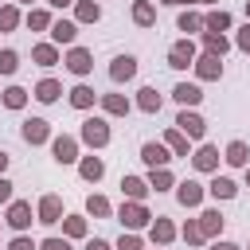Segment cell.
Wrapping results in <instances>:
<instances>
[{
    "instance_id": "obj_17",
    "label": "cell",
    "mask_w": 250,
    "mask_h": 250,
    "mask_svg": "<svg viewBox=\"0 0 250 250\" xmlns=\"http://www.w3.org/2000/svg\"><path fill=\"white\" fill-rule=\"evenodd\" d=\"M176 234H180V230H176V223H172V219H164V215H156V219L148 223V238H152L156 246H168Z\"/></svg>"
},
{
    "instance_id": "obj_36",
    "label": "cell",
    "mask_w": 250,
    "mask_h": 250,
    "mask_svg": "<svg viewBox=\"0 0 250 250\" xmlns=\"http://www.w3.org/2000/svg\"><path fill=\"white\" fill-rule=\"evenodd\" d=\"M23 23H27L31 31H47V27H51V12H47V8H31V12L23 16Z\"/></svg>"
},
{
    "instance_id": "obj_12",
    "label": "cell",
    "mask_w": 250,
    "mask_h": 250,
    "mask_svg": "<svg viewBox=\"0 0 250 250\" xmlns=\"http://www.w3.org/2000/svg\"><path fill=\"white\" fill-rule=\"evenodd\" d=\"M141 160H145L148 168H168L172 152H168L164 141H145V145H141Z\"/></svg>"
},
{
    "instance_id": "obj_49",
    "label": "cell",
    "mask_w": 250,
    "mask_h": 250,
    "mask_svg": "<svg viewBox=\"0 0 250 250\" xmlns=\"http://www.w3.org/2000/svg\"><path fill=\"white\" fill-rule=\"evenodd\" d=\"M8 160H12V156H8V152H4V148H0V176H4V172H8Z\"/></svg>"
},
{
    "instance_id": "obj_30",
    "label": "cell",
    "mask_w": 250,
    "mask_h": 250,
    "mask_svg": "<svg viewBox=\"0 0 250 250\" xmlns=\"http://www.w3.org/2000/svg\"><path fill=\"white\" fill-rule=\"evenodd\" d=\"M31 59H35L39 66H55V62H59V47H55V43H35V47H31Z\"/></svg>"
},
{
    "instance_id": "obj_55",
    "label": "cell",
    "mask_w": 250,
    "mask_h": 250,
    "mask_svg": "<svg viewBox=\"0 0 250 250\" xmlns=\"http://www.w3.org/2000/svg\"><path fill=\"white\" fill-rule=\"evenodd\" d=\"M160 4H176V0H160Z\"/></svg>"
},
{
    "instance_id": "obj_11",
    "label": "cell",
    "mask_w": 250,
    "mask_h": 250,
    "mask_svg": "<svg viewBox=\"0 0 250 250\" xmlns=\"http://www.w3.org/2000/svg\"><path fill=\"white\" fill-rule=\"evenodd\" d=\"M20 137H23L27 145H47V141H51V125H47L43 117H27V121L20 125Z\"/></svg>"
},
{
    "instance_id": "obj_10",
    "label": "cell",
    "mask_w": 250,
    "mask_h": 250,
    "mask_svg": "<svg viewBox=\"0 0 250 250\" xmlns=\"http://www.w3.org/2000/svg\"><path fill=\"white\" fill-rule=\"evenodd\" d=\"M51 43L55 47H74V39H78V23L74 20H51Z\"/></svg>"
},
{
    "instance_id": "obj_18",
    "label": "cell",
    "mask_w": 250,
    "mask_h": 250,
    "mask_svg": "<svg viewBox=\"0 0 250 250\" xmlns=\"http://www.w3.org/2000/svg\"><path fill=\"white\" fill-rule=\"evenodd\" d=\"M78 176H82L86 184H98V180L105 176V160H102V156H78Z\"/></svg>"
},
{
    "instance_id": "obj_44",
    "label": "cell",
    "mask_w": 250,
    "mask_h": 250,
    "mask_svg": "<svg viewBox=\"0 0 250 250\" xmlns=\"http://www.w3.org/2000/svg\"><path fill=\"white\" fill-rule=\"evenodd\" d=\"M39 250H70V238H43Z\"/></svg>"
},
{
    "instance_id": "obj_45",
    "label": "cell",
    "mask_w": 250,
    "mask_h": 250,
    "mask_svg": "<svg viewBox=\"0 0 250 250\" xmlns=\"http://www.w3.org/2000/svg\"><path fill=\"white\" fill-rule=\"evenodd\" d=\"M234 47L250 55V23H246V27H238V35H234Z\"/></svg>"
},
{
    "instance_id": "obj_56",
    "label": "cell",
    "mask_w": 250,
    "mask_h": 250,
    "mask_svg": "<svg viewBox=\"0 0 250 250\" xmlns=\"http://www.w3.org/2000/svg\"><path fill=\"white\" fill-rule=\"evenodd\" d=\"M156 250H164V246H156Z\"/></svg>"
},
{
    "instance_id": "obj_31",
    "label": "cell",
    "mask_w": 250,
    "mask_h": 250,
    "mask_svg": "<svg viewBox=\"0 0 250 250\" xmlns=\"http://www.w3.org/2000/svg\"><path fill=\"white\" fill-rule=\"evenodd\" d=\"M164 145H168V152H172V156H191V152H188V137H184L176 125L164 133Z\"/></svg>"
},
{
    "instance_id": "obj_21",
    "label": "cell",
    "mask_w": 250,
    "mask_h": 250,
    "mask_svg": "<svg viewBox=\"0 0 250 250\" xmlns=\"http://www.w3.org/2000/svg\"><path fill=\"white\" fill-rule=\"evenodd\" d=\"M160 105H164V98L156 94V86H141L137 90V109L141 113H160Z\"/></svg>"
},
{
    "instance_id": "obj_22",
    "label": "cell",
    "mask_w": 250,
    "mask_h": 250,
    "mask_svg": "<svg viewBox=\"0 0 250 250\" xmlns=\"http://www.w3.org/2000/svg\"><path fill=\"white\" fill-rule=\"evenodd\" d=\"M223 160H227L230 168H246V164H250V145H246V141H230L227 152H223Z\"/></svg>"
},
{
    "instance_id": "obj_35",
    "label": "cell",
    "mask_w": 250,
    "mask_h": 250,
    "mask_svg": "<svg viewBox=\"0 0 250 250\" xmlns=\"http://www.w3.org/2000/svg\"><path fill=\"white\" fill-rule=\"evenodd\" d=\"M62 238H86V219L82 215H62Z\"/></svg>"
},
{
    "instance_id": "obj_28",
    "label": "cell",
    "mask_w": 250,
    "mask_h": 250,
    "mask_svg": "<svg viewBox=\"0 0 250 250\" xmlns=\"http://www.w3.org/2000/svg\"><path fill=\"white\" fill-rule=\"evenodd\" d=\"M203 51H211V55L223 59V55L230 51V39H227L223 31H203Z\"/></svg>"
},
{
    "instance_id": "obj_24",
    "label": "cell",
    "mask_w": 250,
    "mask_h": 250,
    "mask_svg": "<svg viewBox=\"0 0 250 250\" xmlns=\"http://www.w3.org/2000/svg\"><path fill=\"white\" fill-rule=\"evenodd\" d=\"M207 195H211V199H234V195H238V184H234L230 176H215V180L207 184Z\"/></svg>"
},
{
    "instance_id": "obj_47",
    "label": "cell",
    "mask_w": 250,
    "mask_h": 250,
    "mask_svg": "<svg viewBox=\"0 0 250 250\" xmlns=\"http://www.w3.org/2000/svg\"><path fill=\"white\" fill-rule=\"evenodd\" d=\"M86 250H113V242H105V238H86Z\"/></svg>"
},
{
    "instance_id": "obj_29",
    "label": "cell",
    "mask_w": 250,
    "mask_h": 250,
    "mask_svg": "<svg viewBox=\"0 0 250 250\" xmlns=\"http://www.w3.org/2000/svg\"><path fill=\"white\" fill-rule=\"evenodd\" d=\"M230 23H234V20H230V12H223V8L203 16V31H230Z\"/></svg>"
},
{
    "instance_id": "obj_27",
    "label": "cell",
    "mask_w": 250,
    "mask_h": 250,
    "mask_svg": "<svg viewBox=\"0 0 250 250\" xmlns=\"http://www.w3.org/2000/svg\"><path fill=\"white\" fill-rule=\"evenodd\" d=\"M133 23L137 27H156V8L148 0H133Z\"/></svg>"
},
{
    "instance_id": "obj_46",
    "label": "cell",
    "mask_w": 250,
    "mask_h": 250,
    "mask_svg": "<svg viewBox=\"0 0 250 250\" xmlns=\"http://www.w3.org/2000/svg\"><path fill=\"white\" fill-rule=\"evenodd\" d=\"M0 203H12V184H8V176H0Z\"/></svg>"
},
{
    "instance_id": "obj_34",
    "label": "cell",
    "mask_w": 250,
    "mask_h": 250,
    "mask_svg": "<svg viewBox=\"0 0 250 250\" xmlns=\"http://www.w3.org/2000/svg\"><path fill=\"white\" fill-rule=\"evenodd\" d=\"M59 94H62V86H59L55 78H43V82L35 86V98H39L43 105H51V102H59Z\"/></svg>"
},
{
    "instance_id": "obj_15",
    "label": "cell",
    "mask_w": 250,
    "mask_h": 250,
    "mask_svg": "<svg viewBox=\"0 0 250 250\" xmlns=\"http://www.w3.org/2000/svg\"><path fill=\"white\" fill-rule=\"evenodd\" d=\"M109 78L121 86V82H133L137 78V59L133 55H117L113 62H109Z\"/></svg>"
},
{
    "instance_id": "obj_52",
    "label": "cell",
    "mask_w": 250,
    "mask_h": 250,
    "mask_svg": "<svg viewBox=\"0 0 250 250\" xmlns=\"http://www.w3.org/2000/svg\"><path fill=\"white\" fill-rule=\"evenodd\" d=\"M246 23H250V0H246Z\"/></svg>"
},
{
    "instance_id": "obj_53",
    "label": "cell",
    "mask_w": 250,
    "mask_h": 250,
    "mask_svg": "<svg viewBox=\"0 0 250 250\" xmlns=\"http://www.w3.org/2000/svg\"><path fill=\"white\" fill-rule=\"evenodd\" d=\"M246 188H250V164H246Z\"/></svg>"
},
{
    "instance_id": "obj_54",
    "label": "cell",
    "mask_w": 250,
    "mask_h": 250,
    "mask_svg": "<svg viewBox=\"0 0 250 250\" xmlns=\"http://www.w3.org/2000/svg\"><path fill=\"white\" fill-rule=\"evenodd\" d=\"M16 4H35V0H16Z\"/></svg>"
},
{
    "instance_id": "obj_26",
    "label": "cell",
    "mask_w": 250,
    "mask_h": 250,
    "mask_svg": "<svg viewBox=\"0 0 250 250\" xmlns=\"http://www.w3.org/2000/svg\"><path fill=\"white\" fill-rule=\"evenodd\" d=\"M94 102H98V90H94V86H86V82L70 86V105H74V109H90Z\"/></svg>"
},
{
    "instance_id": "obj_20",
    "label": "cell",
    "mask_w": 250,
    "mask_h": 250,
    "mask_svg": "<svg viewBox=\"0 0 250 250\" xmlns=\"http://www.w3.org/2000/svg\"><path fill=\"white\" fill-rule=\"evenodd\" d=\"M172 98H176V102H180L184 109H195V105L203 102V90H199L195 82H180V86L172 90Z\"/></svg>"
},
{
    "instance_id": "obj_48",
    "label": "cell",
    "mask_w": 250,
    "mask_h": 250,
    "mask_svg": "<svg viewBox=\"0 0 250 250\" xmlns=\"http://www.w3.org/2000/svg\"><path fill=\"white\" fill-rule=\"evenodd\" d=\"M211 250H242V246H238V242H227V238H215Z\"/></svg>"
},
{
    "instance_id": "obj_5",
    "label": "cell",
    "mask_w": 250,
    "mask_h": 250,
    "mask_svg": "<svg viewBox=\"0 0 250 250\" xmlns=\"http://www.w3.org/2000/svg\"><path fill=\"white\" fill-rule=\"evenodd\" d=\"M191 70H195V78H199V82H215V78H223V59H219V55H211V51H203V55H195Z\"/></svg>"
},
{
    "instance_id": "obj_50",
    "label": "cell",
    "mask_w": 250,
    "mask_h": 250,
    "mask_svg": "<svg viewBox=\"0 0 250 250\" xmlns=\"http://www.w3.org/2000/svg\"><path fill=\"white\" fill-rule=\"evenodd\" d=\"M47 4H51V8H70L74 0H47Z\"/></svg>"
},
{
    "instance_id": "obj_3",
    "label": "cell",
    "mask_w": 250,
    "mask_h": 250,
    "mask_svg": "<svg viewBox=\"0 0 250 250\" xmlns=\"http://www.w3.org/2000/svg\"><path fill=\"white\" fill-rule=\"evenodd\" d=\"M195 55H199V51H195L191 35H188V39H176V43L168 47V66H172V70H188V66L195 62Z\"/></svg>"
},
{
    "instance_id": "obj_51",
    "label": "cell",
    "mask_w": 250,
    "mask_h": 250,
    "mask_svg": "<svg viewBox=\"0 0 250 250\" xmlns=\"http://www.w3.org/2000/svg\"><path fill=\"white\" fill-rule=\"evenodd\" d=\"M176 4H219V0H176Z\"/></svg>"
},
{
    "instance_id": "obj_16",
    "label": "cell",
    "mask_w": 250,
    "mask_h": 250,
    "mask_svg": "<svg viewBox=\"0 0 250 250\" xmlns=\"http://www.w3.org/2000/svg\"><path fill=\"white\" fill-rule=\"evenodd\" d=\"M98 102H102L105 117H129V109H133V102L125 94H98Z\"/></svg>"
},
{
    "instance_id": "obj_40",
    "label": "cell",
    "mask_w": 250,
    "mask_h": 250,
    "mask_svg": "<svg viewBox=\"0 0 250 250\" xmlns=\"http://www.w3.org/2000/svg\"><path fill=\"white\" fill-rule=\"evenodd\" d=\"M180 238H184V242H188V246H203V242H207V238H203V230H199V223H195V219H188V223H184V227H180Z\"/></svg>"
},
{
    "instance_id": "obj_4",
    "label": "cell",
    "mask_w": 250,
    "mask_h": 250,
    "mask_svg": "<svg viewBox=\"0 0 250 250\" xmlns=\"http://www.w3.org/2000/svg\"><path fill=\"white\" fill-rule=\"evenodd\" d=\"M31 219H35V215H31V203H27V199H12V203H8V215H4V223H8L16 234H27Z\"/></svg>"
},
{
    "instance_id": "obj_6",
    "label": "cell",
    "mask_w": 250,
    "mask_h": 250,
    "mask_svg": "<svg viewBox=\"0 0 250 250\" xmlns=\"http://www.w3.org/2000/svg\"><path fill=\"white\" fill-rule=\"evenodd\" d=\"M176 129H180L188 141H203V137H207V121H203L195 109H180V117H176Z\"/></svg>"
},
{
    "instance_id": "obj_43",
    "label": "cell",
    "mask_w": 250,
    "mask_h": 250,
    "mask_svg": "<svg viewBox=\"0 0 250 250\" xmlns=\"http://www.w3.org/2000/svg\"><path fill=\"white\" fill-rule=\"evenodd\" d=\"M4 250H39V242H31L27 234H16V238H12V242H8Z\"/></svg>"
},
{
    "instance_id": "obj_32",
    "label": "cell",
    "mask_w": 250,
    "mask_h": 250,
    "mask_svg": "<svg viewBox=\"0 0 250 250\" xmlns=\"http://www.w3.org/2000/svg\"><path fill=\"white\" fill-rule=\"evenodd\" d=\"M148 188L152 191H168V188H176V176L168 168H148Z\"/></svg>"
},
{
    "instance_id": "obj_8",
    "label": "cell",
    "mask_w": 250,
    "mask_h": 250,
    "mask_svg": "<svg viewBox=\"0 0 250 250\" xmlns=\"http://www.w3.org/2000/svg\"><path fill=\"white\" fill-rule=\"evenodd\" d=\"M35 219H39L43 227H55V223H62V199H59L55 191H47V195H39V207H35Z\"/></svg>"
},
{
    "instance_id": "obj_19",
    "label": "cell",
    "mask_w": 250,
    "mask_h": 250,
    "mask_svg": "<svg viewBox=\"0 0 250 250\" xmlns=\"http://www.w3.org/2000/svg\"><path fill=\"white\" fill-rule=\"evenodd\" d=\"M195 223H199L203 238H219V234H223V223H227V219L219 215V207H207V211H203V215H199Z\"/></svg>"
},
{
    "instance_id": "obj_38",
    "label": "cell",
    "mask_w": 250,
    "mask_h": 250,
    "mask_svg": "<svg viewBox=\"0 0 250 250\" xmlns=\"http://www.w3.org/2000/svg\"><path fill=\"white\" fill-rule=\"evenodd\" d=\"M20 23H23L20 8H16V4H4V8H0V31H16Z\"/></svg>"
},
{
    "instance_id": "obj_42",
    "label": "cell",
    "mask_w": 250,
    "mask_h": 250,
    "mask_svg": "<svg viewBox=\"0 0 250 250\" xmlns=\"http://www.w3.org/2000/svg\"><path fill=\"white\" fill-rule=\"evenodd\" d=\"M16 70H20V55H16V51H0V74L12 78Z\"/></svg>"
},
{
    "instance_id": "obj_33",
    "label": "cell",
    "mask_w": 250,
    "mask_h": 250,
    "mask_svg": "<svg viewBox=\"0 0 250 250\" xmlns=\"http://www.w3.org/2000/svg\"><path fill=\"white\" fill-rule=\"evenodd\" d=\"M86 215H94V219H109V215H113V203H109L105 195H86Z\"/></svg>"
},
{
    "instance_id": "obj_39",
    "label": "cell",
    "mask_w": 250,
    "mask_h": 250,
    "mask_svg": "<svg viewBox=\"0 0 250 250\" xmlns=\"http://www.w3.org/2000/svg\"><path fill=\"white\" fill-rule=\"evenodd\" d=\"M176 27H180V31H188V35H195V31H203V16H199V12H180Z\"/></svg>"
},
{
    "instance_id": "obj_13",
    "label": "cell",
    "mask_w": 250,
    "mask_h": 250,
    "mask_svg": "<svg viewBox=\"0 0 250 250\" xmlns=\"http://www.w3.org/2000/svg\"><path fill=\"white\" fill-rule=\"evenodd\" d=\"M203 195H207V188H203L199 180H180V184H176V199H180V207H199Z\"/></svg>"
},
{
    "instance_id": "obj_37",
    "label": "cell",
    "mask_w": 250,
    "mask_h": 250,
    "mask_svg": "<svg viewBox=\"0 0 250 250\" xmlns=\"http://www.w3.org/2000/svg\"><path fill=\"white\" fill-rule=\"evenodd\" d=\"M0 102H4L8 109H23V105H27V90H23V86H8V90L0 94Z\"/></svg>"
},
{
    "instance_id": "obj_14",
    "label": "cell",
    "mask_w": 250,
    "mask_h": 250,
    "mask_svg": "<svg viewBox=\"0 0 250 250\" xmlns=\"http://www.w3.org/2000/svg\"><path fill=\"white\" fill-rule=\"evenodd\" d=\"M191 168H195V172H219V148L203 141V145L191 152Z\"/></svg>"
},
{
    "instance_id": "obj_25",
    "label": "cell",
    "mask_w": 250,
    "mask_h": 250,
    "mask_svg": "<svg viewBox=\"0 0 250 250\" xmlns=\"http://www.w3.org/2000/svg\"><path fill=\"white\" fill-rule=\"evenodd\" d=\"M98 20H102L98 0H74V23H98Z\"/></svg>"
},
{
    "instance_id": "obj_23",
    "label": "cell",
    "mask_w": 250,
    "mask_h": 250,
    "mask_svg": "<svg viewBox=\"0 0 250 250\" xmlns=\"http://www.w3.org/2000/svg\"><path fill=\"white\" fill-rule=\"evenodd\" d=\"M121 191H125V199H148V180H141V176H121Z\"/></svg>"
},
{
    "instance_id": "obj_41",
    "label": "cell",
    "mask_w": 250,
    "mask_h": 250,
    "mask_svg": "<svg viewBox=\"0 0 250 250\" xmlns=\"http://www.w3.org/2000/svg\"><path fill=\"white\" fill-rule=\"evenodd\" d=\"M113 250H145V242H141L137 230H121V238L113 242Z\"/></svg>"
},
{
    "instance_id": "obj_2",
    "label": "cell",
    "mask_w": 250,
    "mask_h": 250,
    "mask_svg": "<svg viewBox=\"0 0 250 250\" xmlns=\"http://www.w3.org/2000/svg\"><path fill=\"white\" fill-rule=\"evenodd\" d=\"M78 141L90 145V148H105V145H109V121H105V117H86Z\"/></svg>"
},
{
    "instance_id": "obj_9",
    "label": "cell",
    "mask_w": 250,
    "mask_h": 250,
    "mask_svg": "<svg viewBox=\"0 0 250 250\" xmlns=\"http://www.w3.org/2000/svg\"><path fill=\"white\" fill-rule=\"evenodd\" d=\"M62 62H66V70H70V74H78V78H86V74L94 70V55H90L86 47H78V43L66 51V59H62Z\"/></svg>"
},
{
    "instance_id": "obj_1",
    "label": "cell",
    "mask_w": 250,
    "mask_h": 250,
    "mask_svg": "<svg viewBox=\"0 0 250 250\" xmlns=\"http://www.w3.org/2000/svg\"><path fill=\"white\" fill-rule=\"evenodd\" d=\"M117 223H121L125 230H141V227L152 223V215H148V207H145L141 199H125V203L117 207Z\"/></svg>"
},
{
    "instance_id": "obj_7",
    "label": "cell",
    "mask_w": 250,
    "mask_h": 250,
    "mask_svg": "<svg viewBox=\"0 0 250 250\" xmlns=\"http://www.w3.org/2000/svg\"><path fill=\"white\" fill-rule=\"evenodd\" d=\"M51 156L59 164H78V137H70V133L51 137Z\"/></svg>"
}]
</instances>
